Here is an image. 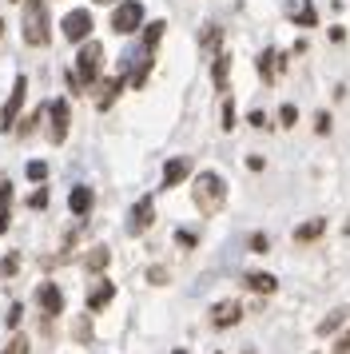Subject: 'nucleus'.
<instances>
[{"label":"nucleus","instance_id":"obj_33","mask_svg":"<svg viewBox=\"0 0 350 354\" xmlns=\"http://www.w3.org/2000/svg\"><path fill=\"white\" fill-rule=\"evenodd\" d=\"M147 283H167V271H163V267H147Z\"/></svg>","mask_w":350,"mask_h":354},{"label":"nucleus","instance_id":"obj_23","mask_svg":"<svg viewBox=\"0 0 350 354\" xmlns=\"http://www.w3.org/2000/svg\"><path fill=\"white\" fill-rule=\"evenodd\" d=\"M20 271V255H4L0 259V279H12Z\"/></svg>","mask_w":350,"mask_h":354},{"label":"nucleus","instance_id":"obj_2","mask_svg":"<svg viewBox=\"0 0 350 354\" xmlns=\"http://www.w3.org/2000/svg\"><path fill=\"white\" fill-rule=\"evenodd\" d=\"M24 4V40L32 48H44L52 40V20H48V8L40 0H20Z\"/></svg>","mask_w":350,"mask_h":354},{"label":"nucleus","instance_id":"obj_31","mask_svg":"<svg viewBox=\"0 0 350 354\" xmlns=\"http://www.w3.org/2000/svg\"><path fill=\"white\" fill-rule=\"evenodd\" d=\"M8 207H12V187H8V183H0V215H4Z\"/></svg>","mask_w":350,"mask_h":354},{"label":"nucleus","instance_id":"obj_36","mask_svg":"<svg viewBox=\"0 0 350 354\" xmlns=\"http://www.w3.org/2000/svg\"><path fill=\"white\" fill-rule=\"evenodd\" d=\"M247 124H251V128H267V115H263L259 108H255V112L247 115Z\"/></svg>","mask_w":350,"mask_h":354},{"label":"nucleus","instance_id":"obj_18","mask_svg":"<svg viewBox=\"0 0 350 354\" xmlns=\"http://www.w3.org/2000/svg\"><path fill=\"white\" fill-rule=\"evenodd\" d=\"M120 88H124V80H120V76H111V80H104V84H100V112L116 104V96H120Z\"/></svg>","mask_w":350,"mask_h":354},{"label":"nucleus","instance_id":"obj_34","mask_svg":"<svg viewBox=\"0 0 350 354\" xmlns=\"http://www.w3.org/2000/svg\"><path fill=\"white\" fill-rule=\"evenodd\" d=\"M334 354H350V330H342V335H338V342H334Z\"/></svg>","mask_w":350,"mask_h":354},{"label":"nucleus","instance_id":"obj_29","mask_svg":"<svg viewBox=\"0 0 350 354\" xmlns=\"http://www.w3.org/2000/svg\"><path fill=\"white\" fill-rule=\"evenodd\" d=\"M251 251H255V255H267L270 239H267V235H251Z\"/></svg>","mask_w":350,"mask_h":354},{"label":"nucleus","instance_id":"obj_20","mask_svg":"<svg viewBox=\"0 0 350 354\" xmlns=\"http://www.w3.org/2000/svg\"><path fill=\"white\" fill-rule=\"evenodd\" d=\"M291 17H295V24H302V28H315L318 12H315V4H306V0H302V4H295V8H291Z\"/></svg>","mask_w":350,"mask_h":354},{"label":"nucleus","instance_id":"obj_32","mask_svg":"<svg viewBox=\"0 0 350 354\" xmlns=\"http://www.w3.org/2000/svg\"><path fill=\"white\" fill-rule=\"evenodd\" d=\"M315 131H318V136H326V131H331V115H326V112L315 115Z\"/></svg>","mask_w":350,"mask_h":354},{"label":"nucleus","instance_id":"obj_5","mask_svg":"<svg viewBox=\"0 0 350 354\" xmlns=\"http://www.w3.org/2000/svg\"><path fill=\"white\" fill-rule=\"evenodd\" d=\"M60 32H64L68 44H84V40L92 36V12H88V8H72V12L60 20Z\"/></svg>","mask_w":350,"mask_h":354},{"label":"nucleus","instance_id":"obj_30","mask_svg":"<svg viewBox=\"0 0 350 354\" xmlns=\"http://www.w3.org/2000/svg\"><path fill=\"white\" fill-rule=\"evenodd\" d=\"M28 207H32V211L48 207V192H44V187H40V192H32V195H28Z\"/></svg>","mask_w":350,"mask_h":354},{"label":"nucleus","instance_id":"obj_14","mask_svg":"<svg viewBox=\"0 0 350 354\" xmlns=\"http://www.w3.org/2000/svg\"><path fill=\"white\" fill-rule=\"evenodd\" d=\"M243 283H247V290H255V295H275V290H279V279L267 274V271H251Z\"/></svg>","mask_w":350,"mask_h":354},{"label":"nucleus","instance_id":"obj_13","mask_svg":"<svg viewBox=\"0 0 350 354\" xmlns=\"http://www.w3.org/2000/svg\"><path fill=\"white\" fill-rule=\"evenodd\" d=\"M211 80H215V92H231V56L227 52H215V64H211Z\"/></svg>","mask_w":350,"mask_h":354},{"label":"nucleus","instance_id":"obj_9","mask_svg":"<svg viewBox=\"0 0 350 354\" xmlns=\"http://www.w3.org/2000/svg\"><path fill=\"white\" fill-rule=\"evenodd\" d=\"M36 299H40V310H44L48 319H56V315H64V295L56 283H40V290H36Z\"/></svg>","mask_w":350,"mask_h":354},{"label":"nucleus","instance_id":"obj_27","mask_svg":"<svg viewBox=\"0 0 350 354\" xmlns=\"http://www.w3.org/2000/svg\"><path fill=\"white\" fill-rule=\"evenodd\" d=\"M279 120H283V128H295V120H299V108H295V104H283V108H279Z\"/></svg>","mask_w":350,"mask_h":354},{"label":"nucleus","instance_id":"obj_24","mask_svg":"<svg viewBox=\"0 0 350 354\" xmlns=\"http://www.w3.org/2000/svg\"><path fill=\"white\" fill-rule=\"evenodd\" d=\"M231 128H235V100L223 96V131H231Z\"/></svg>","mask_w":350,"mask_h":354},{"label":"nucleus","instance_id":"obj_19","mask_svg":"<svg viewBox=\"0 0 350 354\" xmlns=\"http://www.w3.org/2000/svg\"><path fill=\"white\" fill-rule=\"evenodd\" d=\"M108 263H111V251H108V247H95V251H88V259H84V267H88L92 274L108 271Z\"/></svg>","mask_w":350,"mask_h":354},{"label":"nucleus","instance_id":"obj_26","mask_svg":"<svg viewBox=\"0 0 350 354\" xmlns=\"http://www.w3.org/2000/svg\"><path fill=\"white\" fill-rule=\"evenodd\" d=\"M24 171H28V179H32V183H40V179L48 176V163H44V160H32L28 167H24Z\"/></svg>","mask_w":350,"mask_h":354},{"label":"nucleus","instance_id":"obj_11","mask_svg":"<svg viewBox=\"0 0 350 354\" xmlns=\"http://www.w3.org/2000/svg\"><path fill=\"white\" fill-rule=\"evenodd\" d=\"M187 176H191V160L187 156H175V160L163 163V187H179Z\"/></svg>","mask_w":350,"mask_h":354},{"label":"nucleus","instance_id":"obj_28","mask_svg":"<svg viewBox=\"0 0 350 354\" xmlns=\"http://www.w3.org/2000/svg\"><path fill=\"white\" fill-rule=\"evenodd\" d=\"M0 354H28V338H24V335H16L12 342H8V351H0Z\"/></svg>","mask_w":350,"mask_h":354},{"label":"nucleus","instance_id":"obj_12","mask_svg":"<svg viewBox=\"0 0 350 354\" xmlns=\"http://www.w3.org/2000/svg\"><path fill=\"white\" fill-rule=\"evenodd\" d=\"M111 299H116V283H108V279H95L88 287V310H104Z\"/></svg>","mask_w":350,"mask_h":354},{"label":"nucleus","instance_id":"obj_8","mask_svg":"<svg viewBox=\"0 0 350 354\" xmlns=\"http://www.w3.org/2000/svg\"><path fill=\"white\" fill-rule=\"evenodd\" d=\"M48 115H52V144H64L68 140V124H72V115H68V100H52V108H48Z\"/></svg>","mask_w":350,"mask_h":354},{"label":"nucleus","instance_id":"obj_4","mask_svg":"<svg viewBox=\"0 0 350 354\" xmlns=\"http://www.w3.org/2000/svg\"><path fill=\"white\" fill-rule=\"evenodd\" d=\"M111 28L120 36H131L143 28V4L140 0H120L116 4V12H111Z\"/></svg>","mask_w":350,"mask_h":354},{"label":"nucleus","instance_id":"obj_25","mask_svg":"<svg viewBox=\"0 0 350 354\" xmlns=\"http://www.w3.org/2000/svg\"><path fill=\"white\" fill-rule=\"evenodd\" d=\"M76 338L80 342H92V319H88V315H80L76 319Z\"/></svg>","mask_w":350,"mask_h":354},{"label":"nucleus","instance_id":"obj_7","mask_svg":"<svg viewBox=\"0 0 350 354\" xmlns=\"http://www.w3.org/2000/svg\"><path fill=\"white\" fill-rule=\"evenodd\" d=\"M151 223H156V199L151 195H140V203L131 207V219H127V231L131 235H143Z\"/></svg>","mask_w":350,"mask_h":354},{"label":"nucleus","instance_id":"obj_16","mask_svg":"<svg viewBox=\"0 0 350 354\" xmlns=\"http://www.w3.org/2000/svg\"><path fill=\"white\" fill-rule=\"evenodd\" d=\"M275 68H283V56L275 48H267L259 56V76H263V84H275Z\"/></svg>","mask_w":350,"mask_h":354},{"label":"nucleus","instance_id":"obj_37","mask_svg":"<svg viewBox=\"0 0 350 354\" xmlns=\"http://www.w3.org/2000/svg\"><path fill=\"white\" fill-rule=\"evenodd\" d=\"M20 315H24V310H20V303H12V310L4 315V319H8V326H16V322H20Z\"/></svg>","mask_w":350,"mask_h":354},{"label":"nucleus","instance_id":"obj_17","mask_svg":"<svg viewBox=\"0 0 350 354\" xmlns=\"http://www.w3.org/2000/svg\"><path fill=\"white\" fill-rule=\"evenodd\" d=\"M322 231H326V219H311V223L295 227V243H315L322 239Z\"/></svg>","mask_w":350,"mask_h":354},{"label":"nucleus","instance_id":"obj_35","mask_svg":"<svg viewBox=\"0 0 350 354\" xmlns=\"http://www.w3.org/2000/svg\"><path fill=\"white\" fill-rule=\"evenodd\" d=\"M175 243H179V247H195V235H191V231H175Z\"/></svg>","mask_w":350,"mask_h":354},{"label":"nucleus","instance_id":"obj_39","mask_svg":"<svg viewBox=\"0 0 350 354\" xmlns=\"http://www.w3.org/2000/svg\"><path fill=\"white\" fill-rule=\"evenodd\" d=\"M0 36H4V20H0Z\"/></svg>","mask_w":350,"mask_h":354},{"label":"nucleus","instance_id":"obj_21","mask_svg":"<svg viewBox=\"0 0 350 354\" xmlns=\"http://www.w3.org/2000/svg\"><path fill=\"white\" fill-rule=\"evenodd\" d=\"M342 322H347V310H331V315H326V319L318 322V338L334 335V330H338V326H342Z\"/></svg>","mask_w":350,"mask_h":354},{"label":"nucleus","instance_id":"obj_22","mask_svg":"<svg viewBox=\"0 0 350 354\" xmlns=\"http://www.w3.org/2000/svg\"><path fill=\"white\" fill-rule=\"evenodd\" d=\"M219 40H223V28H219V24H207V32H203V48H207V52H219Z\"/></svg>","mask_w":350,"mask_h":354},{"label":"nucleus","instance_id":"obj_6","mask_svg":"<svg viewBox=\"0 0 350 354\" xmlns=\"http://www.w3.org/2000/svg\"><path fill=\"white\" fill-rule=\"evenodd\" d=\"M24 96H28V80H24V76H16L12 92H8V104H4V112H0V120H4L0 128H4V131L12 128L16 120H20V108H24Z\"/></svg>","mask_w":350,"mask_h":354},{"label":"nucleus","instance_id":"obj_40","mask_svg":"<svg viewBox=\"0 0 350 354\" xmlns=\"http://www.w3.org/2000/svg\"><path fill=\"white\" fill-rule=\"evenodd\" d=\"M175 354H187V351H175Z\"/></svg>","mask_w":350,"mask_h":354},{"label":"nucleus","instance_id":"obj_1","mask_svg":"<svg viewBox=\"0 0 350 354\" xmlns=\"http://www.w3.org/2000/svg\"><path fill=\"white\" fill-rule=\"evenodd\" d=\"M191 199H195V207H199V215H219L223 207H227V183H223L219 171H199V179H195V187H191Z\"/></svg>","mask_w":350,"mask_h":354},{"label":"nucleus","instance_id":"obj_38","mask_svg":"<svg viewBox=\"0 0 350 354\" xmlns=\"http://www.w3.org/2000/svg\"><path fill=\"white\" fill-rule=\"evenodd\" d=\"M95 4H116V0H95Z\"/></svg>","mask_w":350,"mask_h":354},{"label":"nucleus","instance_id":"obj_10","mask_svg":"<svg viewBox=\"0 0 350 354\" xmlns=\"http://www.w3.org/2000/svg\"><path fill=\"white\" fill-rule=\"evenodd\" d=\"M243 319V306L235 303V299H223V303L211 306V322L219 326V330H227V326H235V322Z\"/></svg>","mask_w":350,"mask_h":354},{"label":"nucleus","instance_id":"obj_15","mask_svg":"<svg viewBox=\"0 0 350 354\" xmlns=\"http://www.w3.org/2000/svg\"><path fill=\"white\" fill-rule=\"evenodd\" d=\"M92 203H95V195H92V187H72V195H68V207L76 211V215H88L92 211Z\"/></svg>","mask_w":350,"mask_h":354},{"label":"nucleus","instance_id":"obj_3","mask_svg":"<svg viewBox=\"0 0 350 354\" xmlns=\"http://www.w3.org/2000/svg\"><path fill=\"white\" fill-rule=\"evenodd\" d=\"M100 60H104V44H95V40H84V48L76 56V76L68 72V84L80 88V84H95L100 76Z\"/></svg>","mask_w":350,"mask_h":354}]
</instances>
